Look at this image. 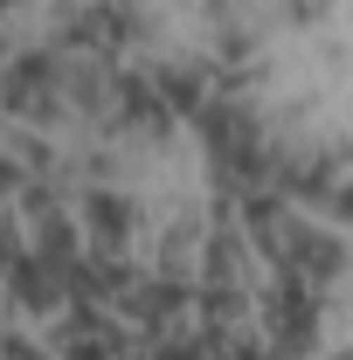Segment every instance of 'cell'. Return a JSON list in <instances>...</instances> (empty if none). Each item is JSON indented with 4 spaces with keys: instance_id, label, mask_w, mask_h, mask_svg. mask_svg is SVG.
Returning <instances> with one entry per match:
<instances>
[{
    "instance_id": "6da1fadb",
    "label": "cell",
    "mask_w": 353,
    "mask_h": 360,
    "mask_svg": "<svg viewBox=\"0 0 353 360\" xmlns=\"http://www.w3.org/2000/svg\"><path fill=\"white\" fill-rule=\"evenodd\" d=\"M84 215L104 229L97 243H125V201H118V194H90V208H84Z\"/></svg>"
},
{
    "instance_id": "7a4b0ae2",
    "label": "cell",
    "mask_w": 353,
    "mask_h": 360,
    "mask_svg": "<svg viewBox=\"0 0 353 360\" xmlns=\"http://www.w3.org/2000/svg\"><path fill=\"white\" fill-rule=\"evenodd\" d=\"M291 14H298V21H319V14H326V0H291Z\"/></svg>"
}]
</instances>
